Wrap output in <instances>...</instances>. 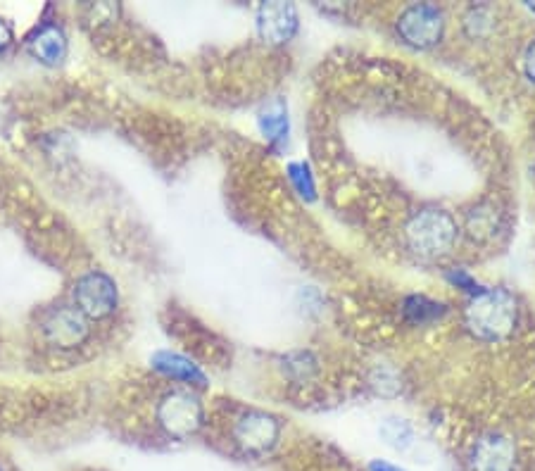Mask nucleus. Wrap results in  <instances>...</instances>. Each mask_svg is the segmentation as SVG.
Segmentation results:
<instances>
[{
  "label": "nucleus",
  "mask_w": 535,
  "mask_h": 471,
  "mask_svg": "<svg viewBox=\"0 0 535 471\" xmlns=\"http://www.w3.org/2000/svg\"><path fill=\"white\" fill-rule=\"evenodd\" d=\"M519 303L505 288H490L469 300L464 310V326L481 341H502L519 326Z\"/></svg>",
  "instance_id": "obj_1"
},
{
  "label": "nucleus",
  "mask_w": 535,
  "mask_h": 471,
  "mask_svg": "<svg viewBox=\"0 0 535 471\" xmlns=\"http://www.w3.org/2000/svg\"><path fill=\"white\" fill-rule=\"evenodd\" d=\"M459 224L452 212L440 207H424L405 224V243L419 260H440L455 248Z\"/></svg>",
  "instance_id": "obj_2"
},
{
  "label": "nucleus",
  "mask_w": 535,
  "mask_h": 471,
  "mask_svg": "<svg viewBox=\"0 0 535 471\" xmlns=\"http://www.w3.org/2000/svg\"><path fill=\"white\" fill-rule=\"evenodd\" d=\"M155 417L167 436L184 441V438H191L200 431L205 422V407L193 388H174L160 398L155 407Z\"/></svg>",
  "instance_id": "obj_3"
},
{
  "label": "nucleus",
  "mask_w": 535,
  "mask_h": 471,
  "mask_svg": "<svg viewBox=\"0 0 535 471\" xmlns=\"http://www.w3.org/2000/svg\"><path fill=\"white\" fill-rule=\"evenodd\" d=\"M395 29H398L400 41L407 43L409 48L428 50L443 39L445 12L433 3L407 5L395 22Z\"/></svg>",
  "instance_id": "obj_4"
},
{
  "label": "nucleus",
  "mask_w": 535,
  "mask_h": 471,
  "mask_svg": "<svg viewBox=\"0 0 535 471\" xmlns=\"http://www.w3.org/2000/svg\"><path fill=\"white\" fill-rule=\"evenodd\" d=\"M281 438V422L274 414L248 410L236 419L234 443L245 455H267Z\"/></svg>",
  "instance_id": "obj_5"
},
{
  "label": "nucleus",
  "mask_w": 535,
  "mask_h": 471,
  "mask_svg": "<svg viewBox=\"0 0 535 471\" xmlns=\"http://www.w3.org/2000/svg\"><path fill=\"white\" fill-rule=\"evenodd\" d=\"M117 284L103 272H88L74 286V305L86 319L110 317L117 310Z\"/></svg>",
  "instance_id": "obj_6"
},
{
  "label": "nucleus",
  "mask_w": 535,
  "mask_h": 471,
  "mask_svg": "<svg viewBox=\"0 0 535 471\" xmlns=\"http://www.w3.org/2000/svg\"><path fill=\"white\" fill-rule=\"evenodd\" d=\"M471 471H516L519 450L507 433L488 431L474 443L469 455Z\"/></svg>",
  "instance_id": "obj_7"
},
{
  "label": "nucleus",
  "mask_w": 535,
  "mask_h": 471,
  "mask_svg": "<svg viewBox=\"0 0 535 471\" xmlns=\"http://www.w3.org/2000/svg\"><path fill=\"white\" fill-rule=\"evenodd\" d=\"M43 338L60 350L79 348L88 338V319L77 307H55L41 322Z\"/></svg>",
  "instance_id": "obj_8"
},
{
  "label": "nucleus",
  "mask_w": 535,
  "mask_h": 471,
  "mask_svg": "<svg viewBox=\"0 0 535 471\" xmlns=\"http://www.w3.org/2000/svg\"><path fill=\"white\" fill-rule=\"evenodd\" d=\"M255 24L262 41L272 43V46H283L298 34L300 15L298 8L291 3H262L257 10Z\"/></svg>",
  "instance_id": "obj_9"
},
{
  "label": "nucleus",
  "mask_w": 535,
  "mask_h": 471,
  "mask_svg": "<svg viewBox=\"0 0 535 471\" xmlns=\"http://www.w3.org/2000/svg\"><path fill=\"white\" fill-rule=\"evenodd\" d=\"M27 46L29 53L48 67H58L67 58V36L62 27L53 22L41 24V27L31 31Z\"/></svg>",
  "instance_id": "obj_10"
},
{
  "label": "nucleus",
  "mask_w": 535,
  "mask_h": 471,
  "mask_svg": "<svg viewBox=\"0 0 535 471\" xmlns=\"http://www.w3.org/2000/svg\"><path fill=\"white\" fill-rule=\"evenodd\" d=\"M153 367L160 374L169 376V379L186 383V386H205L207 376L198 364L188 360L186 355L172 353V350H160V353L153 355Z\"/></svg>",
  "instance_id": "obj_11"
},
{
  "label": "nucleus",
  "mask_w": 535,
  "mask_h": 471,
  "mask_svg": "<svg viewBox=\"0 0 535 471\" xmlns=\"http://www.w3.org/2000/svg\"><path fill=\"white\" fill-rule=\"evenodd\" d=\"M448 312H450L448 303L424 293L407 295V298L402 300V314H405L407 322L414 326H431L443 322V319L448 317Z\"/></svg>",
  "instance_id": "obj_12"
},
{
  "label": "nucleus",
  "mask_w": 535,
  "mask_h": 471,
  "mask_svg": "<svg viewBox=\"0 0 535 471\" xmlns=\"http://www.w3.org/2000/svg\"><path fill=\"white\" fill-rule=\"evenodd\" d=\"M260 131L274 146H283L288 141V131H291V119H288V108L283 100H274L272 105H267V110L257 117Z\"/></svg>",
  "instance_id": "obj_13"
},
{
  "label": "nucleus",
  "mask_w": 535,
  "mask_h": 471,
  "mask_svg": "<svg viewBox=\"0 0 535 471\" xmlns=\"http://www.w3.org/2000/svg\"><path fill=\"white\" fill-rule=\"evenodd\" d=\"M462 29H464V34L474 41L488 39V36L497 29L495 10L488 8V5H474V8H469L467 12H464Z\"/></svg>",
  "instance_id": "obj_14"
},
{
  "label": "nucleus",
  "mask_w": 535,
  "mask_h": 471,
  "mask_svg": "<svg viewBox=\"0 0 535 471\" xmlns=\"http://www.w3.org/2000/svg\"><path fill=\"white\" fill-rule=\"evenodd\" d=\"M286 172L288 181H291V186L295 188V193H298L300 198L305 200L317 198V181H314V174L307 162H291V165L286 167Z\"/></svg>",
  "instance_id": "obj_15"
},
{
  "label": "nucleus",
  "mask_w": 535,
  "mask_h": 471,
  "mask_svg": "<svg viewBox=\"0 0 535 471\" xmlns=\"http://www.w3.org/2000/svg\"><path fill=\"white\" fill-rule=\"evenodd\" d=\"M448 281H450V286H455L464 295H469V300L488 291L486 284H481V281H478L476 276L469 272V269H462V267L448 269Z\"/></svg>",
  "instance_id": "obj_16"
},
{
  "label": "nucleus",
  "mask_w": 535,
  "mask_h": 471,
  "mask_svg": "<svg viewBox=\"0 0 535 471\" xmlns=\"http://www.w3.org/2000/svg\"><path fill=\"white\" fill-rule=\"evenodd\" d=\"M381 433L386 438V443L393 445V448H407L412 443V426L405 419H386L381 426Z\"/></svg>",
  "instance_id": "obj_17"
},
{
  "label": "nucleus",
  "mask_w": 535,
  "mask_h": 471,
  "mask_svg": "<svg viewBox=\"0 0 535 471\" xmlns=\"http://www.w3.org/2000/svg\"><path fill=\"white\" fill-rule=\"evenodd\" d=\"M521 72L528 84L535 89V36L524 46V53H521Z\"/></svg>",
  "instance_id": "obj_18"
},
{
  "label": "nucleus",
  "mask_w": 535,
  "mask_h": 471,
  "mask_svg": "<svg viewBox=\"0 0 535 471\" xmlns=\"http://www.w3.org/2000/svg\"><path fill=\"white\" fill-rule=\"evenodd\" d=\"M369 471H405V469L398 467V464H390L386 460H371Z\"/></svg>",
  "instance_id": "obj_19"
},
{
  "label": "nucleus",
  "mask_w": 535,
  "mask_h": 471,
  "mask_svg": "<svg viewBox=\"0 0 535 471\" xmlns=\"http://www.w3.org/2000/svg\"><path fill=\"white\" fill-rule=\"evenodd\" d=\"M10 41H12V31L8 29V24L0 20V50L8 48Z\"/></svg>",
  "instance_id": "obj_20"
},
{
  "label": "nucleus",
  "mask_w": 535,
  "mask_h": 471,
  "mask_svg": "<svg viewBox=\"0 0 535 471\" xmlns=\"http://www.w3.org/2000/svg\"><path fill=\"white\" fill-rule=\"evenodd\" d=\"M0 471H3V469H0Z\"/></svg>",
  "instance_id": "obj_21"
}]
</instances>
